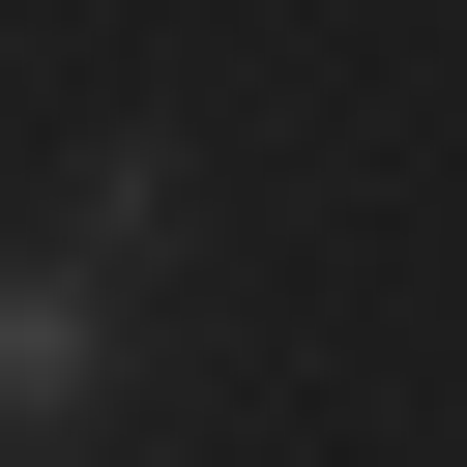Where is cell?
Returning <instances> with one entry per match:
<instances>
[{
  "label": "cell",
  "mask_w": 467,
  "mask_h": 467,
  "mask_svg": "<svg viewBox=\"0 0 467 467\" xmlns=\"http://www.w3.org/2000/svg\"><path fill=\"white\" fill-rule=\"evenodd\" d=\"M146 234H175V146H88L58 234H0V467L88 438V379H117V263H146Z\"/></svg>",
  "instance_id": "cell-1"
}]
</instances>
